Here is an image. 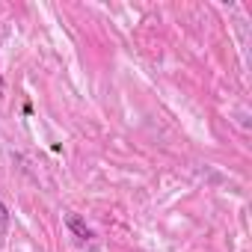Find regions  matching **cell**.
Instances as JSON below:
<instances>
[{
	"label": "cell",
	"mask_w": 252,
	"mask_h": 252,
	"mask_svg": "<svg viewBox=\"0 0 252 252\" xmlns=\"http://www.w3.org/2000/svg\"><path fill=\"white\" fill-rule=\"evenodd\" d=\"M63 222L68 225V231H71V234H74V237H77L80 243H86V240L92 237L89 225H86V222H83V220H80L77 214H71V211H68V214H63Z\"/></svg>",
	"instance_id": "6da1fadb"
},
{
	"label": "cell",
	"mask_w": 252,
	"mask_h": 252,
	"mask_svg": "<svg viewBox=\"0 0 252 252\" xmlns=\"http://www.w3.org/2000/svg\"><path fill=\"white\" fill-rule=\"evenodd\" d=\"M6 231H9V211H6V205H3V202H0V243H3Z\"/></svg>",
	"instance_id": "7a4b0ae2"
}]
</instances>
